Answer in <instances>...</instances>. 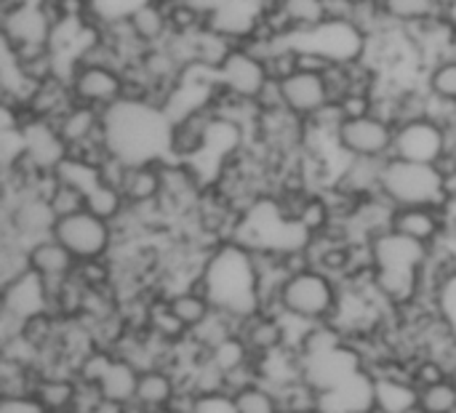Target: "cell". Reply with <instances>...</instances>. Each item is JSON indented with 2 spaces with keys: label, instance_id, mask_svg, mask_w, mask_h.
<instances>
[{
  "label": "cell",
  "instance_id": "cell-12",
  "mask_svg": "<svg viewBox=\"0 0 456 413\" xmlns=\"http://www.w3.org/2000/svg\"><path fill=\"white\" fill-rule=\"evenodd\" d=\"M281 88H283V104H286V109L294 112L302 120L313 117L315 112H321L331 101L329 83L318 72L297 69V72H291L289 77L281 80Z\"/></svg>",
  "mask_w": 456,
  "mask_h": 413
},
{
  "label": "cell",
  "instance_id": "cell-35",
  "mask_svg": "<svg viewBox=\"0 0 456 413\" xmlns=\"http://www.w3.org/2000/svg\"><path fill=\"white\" fill-rule=\"evenodd\" d=\"M168 21H171L174 35H195L208 27V19L203 13H198L187 0L168 5Z\"/></svg>",
  "mask_w": 456,
  "mask_h": 413
},
{
  "label": "cell",
  "instance_id": "cell-34",
  "mask_svg": "<svg viewBox=\"0 0 456 413\" xmlns=\"http://www.w3.org/2000/svg\"><path fill=\"white\" fill-rule=\"evenodd\" d=\"M425 85L438 99H454L456 101V61L454 59H438L425 69Z\"/></svg>",
  "mask_w": 456,
  "mask_h": 413
},
{
  "label": "cell",
  "instance_id": "cell-16",
  "mask_svg": "<svg viewBox=\"0 0 456 413\" xmlns=\"http://www.w3.org/2000/svg\"><path fill=\"white\" fill-rule=\"evenodd\" d=\"M385 163H387V158H345L342 168H337L331 187H337L339 192H345L355 200L379 195Z\"/></svg>",
  "mask_w": 456,
  "mask_h": 413
},
{
  "label": "cell",
  "instance_id": "cell-21",
  "mask_svg": "<svg viewBox=\"0 0 456 413\" xmlns=\"http://www.w3.org/2000/svg\"><path fill=\"white\" fill-rule=\"evenodd\" d=\"M32 395L45 406L48 413H67L77 411L83 385L75 379V374L53 371V374H37Z\"/></svg>",
  "mask_w": 456,
  "mask_h": 413
},
{
  "label": "cell",
  "instance_id": "cell-36",
  "mask_svg": "<svg viewBox=\"0 0 456 413\" xmlns=\"http://www.w3.org/2000/svg\"><path fill=\"white\" fill-rule=\"evenodd\" d=\"M51 208H53V214L61 219V216H72V214H77V211H83L86 208V192H80L77 187H69V184H61L59 179H56V187H53V192H51Z\"/></svg>",
  "mask_w": 456,
  "mask_h": 413
},
{
  "label": "cell",
  "instance_id": "cell-25",
  "mask_svg": "<svg viewBox=\"0 0 456 413\" xmlns=\"http://www.w3.org/2000/svg\"><path fill=\"white\" fill-rule=\"evenodd\" d=\"M168 299V307H171V312L182 320V326L187 328V331H192V328H198L208 315H211V310H214V304H211V299L203 294V288L200 286H187V288H182V291H176V294H171V296H166Z\"/></svg>",
  "mask_w": 456,
  "mask_h": 413
},
{
  "label": "cell",
  "instance_id": "cell-45",
  "mask_svg": "<svg viewBox=\"0 0 456 413\" xmlns=\"http://www.w3.org/2000/svg\"><path fill=\"white\" fill-rule=\"evenodd\" d=\"M371 3H379V5H385V3H387V0H371Z\"/></svg>",
  "mask_w": 456,
  "mask_h": 413
},
{
  "label": "cell",
  "instance_id": "cell-10",
  "mask_svg": "<svg viewBox=\"0 0 456 413\" xmlns=\"http://www.w3.org/2000/svg\"><path fill=\"white\" fill-rule=\"evenodd\" d=\"M43 312H53V296L48 283L35 275L32 270H27L24 275L13 278L11 283L3 286L0 291V315L16 320V323H27Z\"/></svg>",
  "mask_w": 456,
  "mask_h": 413
},
{
  "label": "cell",
  "instance_id": "cell-27",
  "mask_svg": "<svg viewBox=\"0 0 456 413\" xmlns=\"http://www.w3.org/2000/svg\"><path fill=\"white\" fill-rule=\"evenodd\" d=\"M232 401H235L238 413H286L281 393L262 382H251V385L235 390Z\"/></svg>",
  "mask_w": 456,
  "mask_h": 413
},
{
  "label": "cell",
  "instance_id": "cell-4",
  "mask_svg": "<svg viewBox=\"0 0 456 413\" xmlns=\"http://www.w3.org/2000/svg\"><path fill=\"white\" fill-rule=\"evenodd\" d=\"M393 206H444L446 187L436 163H417L390 155L379 190Z\"/></svg>",
  "mask_w": 456,
  "mask_h": 413
},
{
  "label": "cell",
  "instance_id": "cell-42",
  "mask_svg": "<svg viewBox=\"0 0 456 413\" xmlns=\"http://www.w3.org/2000/svg\"><path fill=\"white\" fill-rule=\"evenodd\" d=\"M139 413H190V411H184L182 406L171 403V406H160V409H150V411H139Z\"/></svg>",
  "mask_w": 456,
  "mask_h": 413
},
{
  "label": "cell",
  "instance_id": "cell-39",
  "mask_svg": "<svg viewBox=\"0 0 456 413\" xmlns=\"http://www.w3.org/2000/svg\"><path fill=\"white\" fill-rule=\"evenodd\" d=\"M0 413H48L45 406L29 395H0Z\"/></svg>",
  "mask_w": 456,
  "mask_h": 413
},
{
  "label": "cell",
  "instance_id": "cell-33",
  "mask_svg": "<svg viewBox=\"0 0 456 413\" xmlns=\"http://www.w3.org/2000/svg\"><path fill=\"white\" fill-rule=\"evenodd\" d=\"M419 413H456V387L452 377L419 387Z\"/></svg>",
  "mask_w": 456,
  "mask_h": 413
},
{
  "label": "cell",
  "instance_id": "cell-23",
  "mask_svg": "<svg viewBox=\"0 0 456 413\" xmlns=\"http://www.w3.org/2000/svg\"><path fill=\"white\" fill-rule=\"evenodd\" d=\"M56 128L64 139V144L72 150L77 144H86L96 136L104 134V115L102 109L96 107H88V104H80L75 101L59 120H56Z\"/></svg>",
  "mask_w": 456,
  "mask_h": 413
},
{
  "label": "cell",
  "instance_id": "cell-3",
  "mask_svg": "<svg viewBox=\"0 0 456 413\" xmlns=\"http://www.w3.org/2000/svg\"><path fill=\"white\" fill-rule=\"evenodd\" d=\"M342 302V280L321 267H307L283 280L275 307L305 323H331Z\"/></svg>",
  "mask_w": 456,
  "mask_h": 413
},
{
  "label": "cell",
  "instance_id": "cell-2",
  "mask_svg": "<svg viewBox=\"0 0 456 413\" xmlns=\"http://www.w3.org/2000/svg\"><path fill=\"white\" fill-rule=\"evenodd\" d=\"M104 142L110 152L126 163H147L168 158L171 117L147 101L120 99L104 112Z\"/></svg>",
  "mask_w": 456,
  "mask_h": 413
},
{
  "label": "cell",
  "instance_id": "cell-19",
  "mask_svg": "<svg viewBox=\"0 0 456 413\" xmlns=\"http://www.w3.org/2000/svg\"><path fill=\"white\" fill-rule=\"evenodd\" d=\"M240 336L246 339L254 358L289 347V328L286 318L278 310H262L240 323Z\"/></svg>",
  "mask_w": 456,
  "mask_h": 413
},
{
  "label": "cell",
  "instance_id": "cell-20",
  "mask_svg": "<svg viewBox=\"0 0 456 413\" xmlns=\"http://www.w3.org/2000/svg\"><path fill=\"white\" fill-rule=\"evenodd\" d=\"M184 385L182 377L174 366H155L142 371L139 377V390H136V409L150 411L160 406H171L179 401Z\"/></svg>",
  "mask_w": 456,
  "mask_h": 413
},
{
  "label": "cell",
  "instance_id": "cell-43",
  "mask_svg": "<svg viewBox=\"0 0 456 413\" xmlns=\"http://www.w3.org/2000/svg\"><path fill=\"white\" fill-rule=\"evenodd\" d=\"M158 3H163V5H174V3H182V0H158Z\"/></svg>",
  "mask_w": 456,
  "mask_h": 413
},
{
  "label": "cell",
  "instance_id": "cell-5",
  "mask_svg": "<svg viewBox=\"0 0 456 413\" xmlns=\"http://www.w3.org/2000/svg\"><path fill=\"white\" fill-rule=\"evenodd\" d=\"M56 21L45 0H24L0 5V35L3 45L13 53H29L53 45Z\"/></svg>",
  "mask_w": 456,
  "mask_h": 413
},
{
  "label": "cell",
  "instance_id": "cell-24",
  "mask_svg": "<svg viewBox=\"0 0 456 413\" xmlns=\"http://www.w3.org/2000/svg\"><path fill=\"white\" fill-rule=\"evenodd\" d=\"M128 24L136 35V40L150 48V45H163L171 37V21H168V5L158 0H147L139 8H134L128 16Z\"/></svg>",
  "mask_w": 456,
  "mask_h": 413
},
{
  "label": "cell",
  "instance_id": "cell-6",
  "mask_svg": "<svg viewBox=\"0 0 456 413\" xmlns=\"http://www.w3.org/2000/svg\"><path fill=\"white\" fill-rule=\"evenodd\" d=\"M395 142V123L377 112L345 117L337 128L334 147L345 158H390Z\"/></svg>",
  "mask_w": 456,
  "mask_h": 413
},
{
  "label": "cell",
  "instance_id": "cell-29",
  "mask_svg": "<svg viewBox=\"0 0 456 413\" xmlns=\"http://www.w3.org/2000/svg\"><path fill=\"white\" fill-rule=\"evenodd\" d=\"M385 11L398 27H414L444 13L446 3L444 0H387Z\"/></svg>",
  "mask_w": 456,
  "mask_h": 413
},
{
  "label": "cell",
  "instance_id": "cell-8",
  "mask_svg": "<svg viewBox=\"0 0 456 413\" xmlns=\"http://www.w3.org/2000/svg\"><path fill=\"white\" fill-rule=\"evenodd\" d=\"M67 80H69L75 101L96 107L102 112L118 104L126 91L123 69L107 67V64H72Z\"/></svg>",
  "mask_w": 456,
  "mask_h": 413
},
{
  "label": "cell",
  "instance_id": "cell-28",
  "mask_svg": "<svg viewBox=\"0 0 456 413\" xmlns=\"http://www.w3.org/2000/svg\"><path fill=\"white\" fill-rule=\"evenodd\" d=\"M240 331V320H235L232 315H227V312H222V310H211V315L198 326V328H192L190 331V339L203 350V352H208V350H214L216 344H222L224 339H230L232 334H238Z\"/></svg>",
  "mask_w": 456,
  "mask_h": 413
},
{
  "label": "cell",
  "instance_id": "cell-41",
  "mask_svg": "<svg viewBox=\"0 0 456 413\" xmlns=\"http://www.w3.org/2000/svg\"><path fill=\"white\" fill-rule=\"evenodd\" d=\"M441 59H454L456 61V27H454V32L449 35L446 45H444V53H441Z\"/></svg>",
  "mask_w": 456,
  "mask_h": 413
},
{
  "label": "cell",
  "instance_id": "cell-38",
  "mask_svg": "<svg viewBox=\"0 0 456 413\" xmlns=\"http://www.w3.org/2000/svg\"><path fill=\"white\" fill-rule=\"evenodd\" d=\"M190 413H238L232 393H214V395H195Z\"/></svg>",
  "mask_w": 456,
  "mask_h": 413
},
{
  "label": "cell",
  "instance_id": "cell-13",
  "mask_svg": "<svg viewBox=\"0 0 456 413\" xmlns=\"http://www.w3.org/2000/svg\"><path fill=\"white\" fill-rule=\"evenodd\" d=\"M27 262H29V270L35 275H40L51 288L69 280L77 270V259L56 235H48V238L29 243L27 246Z\"/></svg>",
  "mask_w": 456,
  "mask_h": 413
},
{
  "label": "cell",
  "instance_id": "cell-31",
  "mask_svg": "<svg viewBox=\"0 0 456 413\" xmlns=\"http://www.w3.org/2000/svg\"><path fill=\"white\" fill-rule=\"evenodd\" d=\"M56 179L61 184H69V187H77L80 192H91L99 182H102V171L96 163H88L86 158H77V155H69L56 166Z\"/></svg>",
  "mask_w": 456,
  "mask_h": 413
},
{
  "label": "cell",
  "instance_id": "cell-26",
  "mask_svg": "<svg viewBox=\"0 0 456 413\" xmlns=\"http://www.w3.org/2000/svg\"><path fill=\"white\" fill-rule=\"evenodd\" d=\"M294 35L310 32L329 21V0H278Z\"/></svg>",
  "mask_w": 456,
  "mask_h": 413
},
{
  "label": "cell",
  "instance_id": "cell-1",
  "mask_svg": "<svg viewBox=\"0 0 456 413\" xmlns=\"http://www.w3.org/2000/svg\"><path fill=\"white\" fill-rule=\"evenodd\" d=\"M195 286L203 288L216 310L240 323L265 310L256 254L235 238L222 240L208 251Z\"/></svg>",
  "mask_w": 456,
  "mask_h": 413
},
{
  "label": "cell",
  "instance_id": "cell-18",
  "mask_svg": "<svg viewBox=\"0 0 456 413\" xmlns=\"http://www.w3.org/2000/svg\"><path fill=\"white\" fill-rule=\"evenodd\" d=\"M321 413H377L374 374L363 368L331 393L321 395Z\"/></svg>",
  "mask_w": 456,
  "mask_h": 413
},
{
  "label": "cell",
  "instance_id": "cell-15",
  "mask_svg": "<svg viewBox=\"0 0 456 413\" xmlns=\"http://www.w3.org/2000/svg\"><path fill=\"white\" fill-rule=\"evenodd\" d=\"M390 227L406 238L425 243V246L441 243L449 232L444 206H398L393 211Z\"/></svg>",
  "mask_w": 456,
  "mask_h": 413
},
{
  "label": "cell",
  "instance_id": "cell-9",
  "mask_svg": "<svg viewBox=\"0 0 456 413\" xmlns=\"http://www.w3.org/2000/svg\"><path fill=\"white\" fill-rule=\"evenodd\" d=\"M449 152L446 128L433 117L406 120L395 126L393 155L417 163H438Z\"/></svg>",
  "mask_w": 456,
  "mask_h": 413
},
{
  "label": "cell",
  "instance_id": "cell-7",
  "mask_svg": "<svg viewBox=\"0 0 456 413\" xmlns=\"http://www.w3.org/2000/svg\"><path fill=\"white\" fill-rule=\"evenodd\" d=\"M53 235L72 251L77 262H91V259H104L115 248V227L88 208L61 216L53 227Z\"/></svg>",
  "mask_w": 456,
  "mask_h": 413
},
{
  "label": "cell",
  "instance_id": "cell-44",
  "mask_svg": "<svg viewBox=\"0 0 456 413\" xmlns=\"http://www.w3.org/2000/svg\"><path fill=\"white\" fill-rule=\"evenodd\" d=\"M452 382H454V387H456V368L452 371Z\"/></svg>",
  "mask_w": 456,
  "mask_h": 413
},
{
  "label": "cell",
  "instance_id": "cell-11",
  "mask_svg": "<svg viewBox=\"0 0 456 413\" xmlns=\"http://www.w3.org/2000/svg\"><path fill=\"white\" fill-rule=\"evenodd\" d=\"M214 77L222 88H227L238 96H246V99H256L259 91L267 85L270 72H267V64L259 53H254L246 45H235L227 53V59L219 64Z\"/></svg>",
  "mask_w": 456,
  "mask_h": 413
},
{
  "label": "cell",
  "instance_id": "cell-37",
  "mask_svg": "<svg viewBox=\"0 0 456 413\" xmlns=\"http://www.w3.org/2000/svg\"><path fill=\"white\" fill-rule=\"evenodd\" d=\"M142 3H147V0H91V8H94V16L102 24L107 19H126Z\"/></svg>",
  "mask_w": 456,
  "mask_h": 413
},
{
  "label": "cell",
  "instance_id": "cell-22",
  "mask_svg": "<svg viewBox=\"0 0 456 413\" xmlns=\"http://www.w3.org/2000/svg\"><path fill=\"white\" fill-rule=\"evenodd\" d=\"M128 206H150L163 195V160L131 163L120 184Z\"/></svg>",
  "mask_w": 456,
  "mask_h": 413
},
{
  "label": "cell",
  "instance_id": "cell-30",
  "mask_svg": "<svg viewBox=\"0 0 456 413\" xmlns=\"http://www.w3.org/2000/svg\"><path fill=\"white\" fill-rule=\"evenodd\" d=\"M208 358L227 374V382H230L232 374H238V371H243V368H248L254 363V352L248 350L240 331L232 334L230 339H224L222 344H216L214 350H208Z\"/></svg>",
  "mask_w": 456,
  "mask_h": 413
},
{
  "label": "cell",
  "instance_id": "cell-40",
  "mask_svg": "<svg viewBox=\"0 0 456 413\" xmlns=\"http://www.w3.org/2000/svg\"><path fill=\"white\" fill-rule=\"evenodd\" d=\"M187 3H190L198 13H203L206 19H211L216 11H222V8H224L230 0H187Z\"/></svg>",
  "mask_w": 456,
  "mask_h": 413
},
{
  "label": "cell",
  "instance_id": "cell-17",
  "mask_svg": "<svg viewBox=\"0 0 456 413\" xmlns=\"http://www.w3.org/2000/svg\"><path fill=\"white\" fill-rule=\"evenodd\" d=\"M139 377L142 368L136 363H131L128 358L118 355L112 358L110 368L104 371V377L99 379V385L94 387L99 401L115 409H136V390H139Z\"/></svg>",
  "mask_w": 456,
  "mask_h": 413
},
{
  "label": "cell",
  "instance_id": "cell-14",
  "mask_svg": "<svg viewBox=\"0 0 456 413\" xmlns=\"http://www.w3.org/2000/svg\"><path fill=\"white\" fill-rule=\"evenodd\" d=\"M214 126V115L208 107L192 109L176 120H171V139H168V158L176 160H195L203 155L208 144V134Z\"/></svg>",
  "mask_w": 456,
  "mask_h": 413
},
{
  "label": "cell",
  "instance_id": "cell-32",
  "mask_svg": "<svg viewBox=\"0 0 456 413\" xmlns=\"http://www.w3.org/2000/svg\"><path fill=\"white\" fill-rule=\"evenodd\" d=\"M86 208L91 211V214H96L99 219H104V222H118L120 216H123V211L128 208V203H126V195H123V190L120 187H115V184H107V182H99L88 195H86Z\"/></svg>",
  "mask_w": 456,
  "mask_h": 413
}]
</instances>
